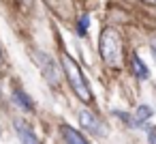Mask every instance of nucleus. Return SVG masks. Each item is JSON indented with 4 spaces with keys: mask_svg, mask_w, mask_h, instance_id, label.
<instances>
[{
    "mask_svg": "<svg viewBox=\"0 0 156 144\" xmlns=\"http://www.w3.org/2000/svg\"><path fill=\"white\" fill-rule=\"evenodd\" d=\"M60 63H62V69H64V73H66V78H69V84H71V88L75 90V95H77L81 101L90 103V101H92V90H90L88 80L83 78L81 69L77 67V63H75L66 52L60 56Z\"/></svg>",
    "mask_w": 156,
    "mask_h": 144,
    "instance_id": "obj_1",
    "label": "nucleus"
},
{
    "mask_svg": "<svg viewBox=\"0 0 156 144\" xmlns=\"http://www.w3.org/2000/svg\"><path fill=\"white\" fill-rule=\"evenodd\" d=\"M98 52H101V58L105 60V65H109V67H118L120 65V60H122V39H120L118 30L105 28L101 32Z\"/></svg>",
    "mask_w": 156,
    "mask_h": 144,
    "instance_id": "obj_2",
    "label": "nucleus"
},
{
    "mask_svg": "<svg viewBox=\"0 0 156 144\" xmlns=\"http://www.w3.org/2000/svg\"><path fill=\"white\" fill-rule=\"evenodd\" d=\"M34 58H37L39 67L43 69V75L47 78V82H49L51 86H58V80H60V71H58V67H56L54 58H51L49 54H45V52H37V54H34Z\"/></svg>",
    "mask_w": 156,
    "mask_h": 144,
    "instance_id": "obj_3",
    "label": "nucleus"
},
{
    "mask_svg": "<svg viewBox=\"0 0 156 144\" xmlns=\"http://www.w3.org/2000/svg\"><path fill=\"white\" fill-rule=\"evenodd\" d=\"M79 123H81V127H86L90 133H94V135H105L107 133V129L103 127V123L92 114V112H88V110H81L79 112Z\"/></svg>",
    "mask_w": 156,
    "mask_h": 144,
    "instance_id": "obj_4",
    "label": "nucleus"
},
{
    "mask_svg": "<svg viewBox=\"0 0 156 144\" xmlns=\"http://www.w3.org/2000/svg\"><path fill=\"white\" fill-rule=\"evenodd\" d=\"M15 131H17V138L22 144H41L37 133L32 131V127L26 120H15Z\"/></svg>",
    "mask_w": 156,
    "mask_h": 144,
    "instance_id": "obj_5",
    "label": "nucleus"
},
{
    "mask_svg": "<svg viewBox=\"0 0 156 144\" xmlns=\"http://www.w3.org/2000/svg\"><path fill=\"white\" fill-rule=\"evenodd\" d=\"M60 131H62V138H64L66 144H88V140H86L77 129H73L71 125H62Z\"/></svg>",
    "mask_w": 156,
    "mask_h": 144,
    "instance_id": "obj_6",
    "label": "nucleus"
},
{
    "mask_svg": "<svg viewBox=\"0 0 156 144\" xmlns=\"http://www.w3.org/2000/svg\"><path fill=\"white\" fill-rule=\"evenodd\" d=\"M13 101H15V105H20L24 112H32V110H34L32 99H30L22 88H13Z\"/></svg>",
    "mask_w": 156,
    "mask_h": 144,
    "instance_id": "obj_7",
    "label": "nucleus"
},
{
    "mask_svg": "<svg viewBox=\"0 0 156 144\" xmlns=\"http://www.w3.org/2000/svg\"><path fill=\"white\" fill-rule=\"evenodd\" d=\"M130 67H133V73H135L139 80H147V78H150V71H147L145 63H143L137 54H133V56H130Z\"/></svg>",
    "mask_w": 156,
    "mask_h": 144,
    "instance_id": "obj_8",
    "label": "nucleus"
},
{
    "mask_svg": "<svg viewBox=\"0 0 156 144\" xmlns=\"http://www.w3.org/2000/svg\"><path fill=\"white\" fill-rule=\"evenodd\" d=\"M150 116H152V108H150V105H145V103H143V105H139V108H137V112H135V120H137L139 125H143Z\"/></svg>",
    "mask_w": 156,
    "mask_h": 144,
    "instance_id": "obj_9",
    "label": "nucleus"
},
{
    "mask_svg": "<svg viewBox=\"0 0 156 144\" xmlns=\"http://www.w3.org/2000/svg\"><path fill=\"white\" fill-rule=\"evenodd\" d=\"M88 26H90V15L83 13V15L79 17V22H77V32H79V37H86V35H88Z\"/></svg>",
    "mask_w": 156,
    "mask_h": 144,
    "instance_id": "obj_10",
    "label": "nucleus"
},
{
    "mask_svg": "<svg viewBox=\"0 0 156 144\" xmlns=\"http://www.w3.org/2000/svg\"><path fill=\"white\" fill-rule=\"evenodd\" d=\"M147 135H150V142H152V144H156V129H154V127H150Z\"/></svg>",
    "mask_w": 156,
    "mask_h": 144,
    "instance_id": "obj_11",
    "label": "nucleus"
},
{
    "mask_svg": "<svg viewBox=\"0 0 156 144\" xmlns=\"http://www.w3.org/2000/svg\"><path fill=\"white\" fill-rule=\"evenodd\" d=\"M150 47H152V54H154V58H156V37L150 41Z\"/></svg>",
    "mask_w": 156,
    "mask_h": 144,
    "instance_id": "obj_12",
    "label": "nucleus"
},
{
    "mask_svg": "<svg viewBox=\"0 0 156 144\" xmlns=\"http://www.w3.org/2000/svg\"><path fill=\"white\" fill-rule=\"evenodd\" d=\"M24 2H26V5H30V2H32V0H24Z\"/></svg>",
    "mask_w": 156,
    "mask_h": 144,
    "instance_id": "obj_13",
    "label": "nucleus"
}]
</instances>
